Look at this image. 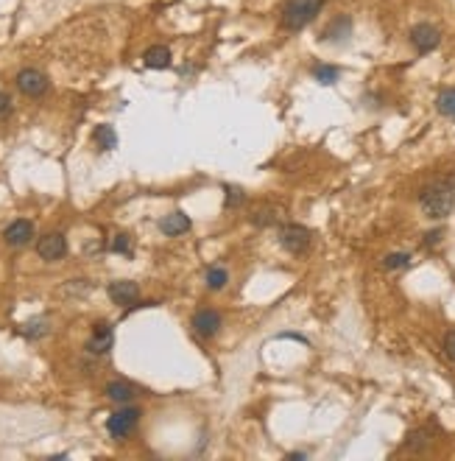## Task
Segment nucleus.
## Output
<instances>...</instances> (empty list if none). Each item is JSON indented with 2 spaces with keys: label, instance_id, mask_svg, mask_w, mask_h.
<instances>
[{
  "label": "nucleus",
  "instance_id": "obj_12",
  "mask_svg": "<svg viewBox=\"0 0 455 461\" xmlns=\"http://www.w3.org/2000/svg\"><path fill=\"white\" fill-rule=\"evenodd\" d=\"M143 62H145V67H151V70H165V67H171V51L165 48V45H154V48L145 51Z\"/></svg>",
  "mask_w": 455,
  "mask_h": 461
},
{
  "label": "nucleus",
  "instance_id": "obj_10",
  "mask_svg": "<svg viewBox=\"0 0 455 461\" xmlns=\"http://www.w3.org/2000/svg\"><path fill=\"white\" fill-rule=\"evenodd\" d=\"M137 293H140V288L132 280H117V282L109 285V300L115 305H132V302H137Z\"/></svg>",
  "mask_w": 455,
  "mask_h": 461
},
{
  "label": "nucleus",
  "instance_id": "obj_5",
  "mask_svg": "<svg viewBox=\"0 0 455 461\" xmlns=\"http://www.w3.org/2000/svg\"><path fill=\"white\" fill-rule=\"evenodd\" d=\"M410 42H413V48H417V54H430L439 48V42H441V34L436 25L430 23H419V25H413L410 28Z\"/></svg>",
  "mask_w": 455,
  "mask_h": 461
},
{
  "label": "nucleus",
  "instance_id": "obj_2",
  "mask_svg": "<svg viewBox=\"0 0 455 461\" xmlns=\"http://www.w3.org/2000/svg\"><path fill=\"white\" fill-rule=\"evenodd\" d=\"M321 6H324V0H288L282 9V25L288 31H302L307 23L316 20Z\"/></svg>",
  "mask_w": 455,
  "mask_h": 461
},
{
  "label": "nucleus",
  "instance_id": "obj_15",
  "mask_svg": "<svg viewBox=\"0 0 455 461\" xmlns=\"http://www.w3.org/2000/svg\"><path fill=\"white\" fill-rule=\"evenodd\" d=\"M349 31H352V20L349 17H338V20H333L324 28V39H344V36H349Z\"/></svg>",
  "mask_w": 455,
  "mask_h": 461
},
{
  "label": "nucleus",
  "instance_id": "obj_23",
  "mask_svg": "<svg viewBox=\"0 0 455 461\" xmlns=\"http://www.w3.org/2000/svg\"><path fill=\"white\" fill-rule=\"evenodd\" d=\"M226 207H235V204H240L243 201V190L240 188H226Z\"/></svg>",
  "mask_w": 455,
  "mask_h": 461
},
{
  "label": "nucleus",
  "instance_id": "obj_26",
  "mask_svg": "<svg viewBox=\"0 0 455 461\" xmlns=\"http://www.w3.org/2000/svg\"><path fill=\"white\" fill-rule=\"evenodd\" d=\"M45 333V322H34V324H25V335H43Z\"/></svg>",
  "mask_w": 455,
  "mask_h": 461
},
{
  "label": "nucleus",
  "instance_id": "obj_13",
  "mask_svg": "<svg viewBox=\"0 0 455 461\" xmlns=\"http://www.w3.org/2000/svg\"><path fill=\"white\" fill-rule=\"evenodd\" d=\"M159 229H162L165 235H182V232L190 229V218H187L185 213H171V216H165V218L159 221Z\"/></svg>",
  "mask_w": 455,
  "mask_h": 461
},
{
  "label": "nucleus",
  "instance_id": "obj_8",
  "mask_svg": "<svg viewBox=\"0 0 455 461\" xmlns=\"http://www.w3.org/2000/svg\"><path fill=\"white\" fill-rule=\"evenodd\" d=\"M193 330H196V335H201V339H213V335H218V330H221V313L198 311L193 316Z\"/></svg>",
  "mask_w": 455,
  "mask_h": 461
},
{
  "label": "nucleus",
  "instance_id": "obj_1",
  "mask_svg": "<svg viewBox=\"0 0 455 461\" xmlns=\"http://www.w3.org/2000/svg\"><path fill=\"white\" fill-rule=\"evenodd\" d=\"M455 204V179H439L430 182L422 196H419V207L428 218H444L450 216V210Z\"/></svg>",
  "mask_w": 455,
  "mask_h": 461
},
{
  "label": "nucleus",
  "instance_id": "obj_4",
  "mask_svg": "<svg viewBox=\"0 0 455 461\" xmlns=\"http://www.w3.org/2000/svg\"><path fill=\"white\" fill-rule=\"evenodd\" d=\"M310 243V229H305L302 224H285L279 229V246L285 251H291V255H299V251H305Z\"/></svg>",
  "mask_w": 455,
  "mask_h": 461
},
{
  "label": "nucleus",
  "instance_id": "obj_21",
  "mask_svg": "<svg viewBox=\"0 0 455 461\" xmlns=\"http://www.w3.org/2000/svg\"><path fill=\"white\" fill-rule=\"evenodd\" d=\"M112 251H117V255H132V238L129 235H115Z\"/></svg>",
  "mask_w": 455,
  "mask_h": 461
},
{
  "label": "nucleus",
  "instance_id": "obj_19",
  "mask_svg": "<svg viewBox=\"0 0 455 461\" xmlns=\"http://www.w3.org/2000/svg\"><path fill=\"white\" fill-rule=\"evenodd\" d=\"M313 76H316L318 84H336L338 81V67H333V65H316Z\"/></svg>",
  "mask_w": 455,
  "mask_h": 461
},
{
  "label": "nucleus",
  "instance_id": "obj_22",
  "mask_svg": "<svg viewBox=\"0 0 455 461\" xmlns=\"http://www.w3.org/2000/svg\"><path fill=\"white\" fill-rule=\"evenodd\" d=\"M444 355H447L450 361H455V330L444 335Z\"/></svg>",
  "mask_w": 455,
  "mask_h": 461
},
{
  "label": "nucleus",
  "instance_id": "obj_17",
  "mask_svg": "<svg viewBox=\"0 0 455 461\" xmlns=\"http://www.w3.org/2000/svg\"><path fill=\"white\" fill-rule=\"evenodd\" d=\"M95 143H98L101 151H112L117 146V135H115L112 126H98V129H95Z\"/></svg>",
  "mask_w": 455,
  "mask_h": 461
},
{
  "label": "nucleus",
  "instance_id": "obj_7",
  "mask_svg": "<svg viewBox=\"0 0 455 461\" xmlns=\"http://www.w3.org/2000/svg\"><path fill=\"white\" fill-rule=\"evenodd\" d=\"M65 251H67V240L59 232H48L36 243V255L43 260H59V258H65Z\"/></svg>",
  "mask_w": 455,
  "mask_h": 461
},
{
  "label": "nucleus",
  "instance_id": "obj_9",
  "mask_svg": "<svg viewBox=\"0 0 455 461\" xmlns=\"http://www.w3.org/2000/svg\"><path fill=\"white\" fill-rule=\"evenodd\" d=\"M112 341H115L112 327H109L106 322H98V324L93 327V335H90V341H87V350H90L93 355H104V352L112 350Z\"/></svg>",
  "mask_w": 455,
  "mask_h": 461
},
{
  "label": "nucleus",
  "instance_id": "obj_16",
  "mask_svg": "<svg viewBox=\"0 0 455 461\" xmlns=\"http://www.w3.org/2000/svg\"><path fill=\"white\" fill-rule=\"evenodd\" d=\"M436 109H439L444 117H452V120H455V87L439 93V98H436Z\"/></svg>",
  "mask_w": 455,
  "mask_h": 461
},
{
  "label": "nucleus",
  "instance_id": "obj_27",
  "mask_svg": "<svg viewBox=\"0 0 455 461\" xmlns=\"http://www.w3.org/2000/svg\"><path fill=\"white\" fill-rule=\"evenodd\" d=\"M439 240H441V229H433V232H428V238H425L428 246H433V243H439Z\"/></svg>",
  "mask_w": 455,
  "mask_h": 461
},
{
  "label": "nucleus",
  "instance_id": "obj_11",
  "mask_svg": "<svg viewBox=\"0 0 455 461\" xmlns=\"http://www.w3.org/2000/svg\"><path fill=\"white\" fill-rule=\"evenodd\" d=\"M3 238H6L9 246H25V243L34 238V224L25 221V218H20V221H14V224L6 227Z\"/></svg>",
  "mask_w": 455,
  "mask_h": 461
},
{
  "label": "nucleus",
  "instance_id": "obj_6",
  "mask_svg": "<svg viewBox=\"0 0 455 461\" xmlns=\"http://www.w3.org/2000/svg\"><path fill=\"white\" fill-rule=\"evenodd\" d=\"M17 87H20V93L36 98V95H43L48 90V76L34 70V67H25V70L17 73Z\"/></svg>",
  "mask_w": 455,
  "mask_h": 461
},
{
  "label": "nucleus",
  "instance_id": "obj_25",
  "mask_svg": "<svg viewBox=\"0 0 455 461\" xmlns=\"http://www.w3.org/2000/svg\"><path fill=\"white\" fill-rule=\"evenodd\" d=\"M422 445H428V434L425 431H419V434H410V439H408V447H422Z\"/></svg>",
  "mask_w": 455,
  "mask_h": 461
},
{
  "label": "nucleus",
  "instance_id": "obj_18",
  "mask_svg": "<svg viewBox=\"0 0 455 461\" xmlns=\"http://www.w3.org/2000/svg\"><path fill=\"white\" fill-rule=\"evenodd\" d=\"M226 282H229V274H226V269H224V266H213L210 271H207V288L221 291Z\"/></svg>",
  "mask_w": 455,
  "mask_h": 461
},
{
  "label": "nucleus",
  "instance_id": "obj_20",
  "mask_svg": "<svg viewBox=\"0 0 455 461\" xmlns=\"http://www.w3.org/2000/svg\"><path fill=\"white\" fill-rule=\"evenodd\" d=\"M405 266H410L408 251H394V255H386V260H383V269H388V271H397V269H405Z\"/></svg>",
  "mask_w": 455,
  "mask_h": 461
},
{
  "label": "nucleus",
  "instance_id": "obj_3",
  "mask_svg": "<svg viewBox=\"0 0 455 461\" xmlns=\"http://www.w3.org/2000/svg\"><path fill=\"white\" fill-rule=\"evenodd\" d=\"M140 423V411L137 408H120L115 411L109 419H106V431L115 436V439H126Z\"/></svg>",
  "mask_w": 455,
  "mask_h": 461
},
{
  "label": "nucleus",
  "instance_id": "obj_14",
  "mask_svg": "<svg viewBox=\"0 0 455 461\" xmlns=\"http://www.w3.org/2000/svg\"><path fill=\"white\" fill-rule=\"evenodd\" d=\"M135 386L132 383H126V381H112L109 386H106V397L112 400V403H129V400H135Z\"/></svg>",
  "mask_w": 455,
  "mask_h": 461
},
{
  "label": "nucleus",
  "instance_id": "obj_24",
  "mask_svg": "<svg viewBox=\"0 0 455 461\" xmlns=\"http://www.w3.org/2000/svg\"><path fill=\"white\" fill-rule=\"evenodd\" d=\"M12 115V98L6 93H0V120Z\"/></svg>",
  "mask_w": 455,
  "mask_h": 461
}]
</instances>
